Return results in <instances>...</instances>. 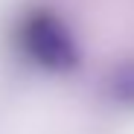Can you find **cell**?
Instances as JSON below:
<instances>
[{
    "mask_svg": "<svg viewBox=\"0 0 134 134\" xmlns=\"http://www.w3.org/2000/svg\"><path fill=\"white\" fill-rule=\"evenodd\" d=\"M24 47L44 67H67L76 58L73 41L67 35V29L55 18H50V15H38V18L26 20V26H24Z\"/></svg>",
    "mask_w": 134,
    "mask_h": 134,
    "instance_id": "cell-1",
    "label": "cell"
}]
</instances>
